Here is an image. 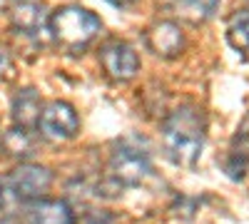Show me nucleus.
Segmentation results:
<instances>
[{
    "instance_id": "f257e3e1",
    "label": "nucleus",
    "mask_w": 249,
    "mask_h": 224,
    "mask_svg": "<svg viewBox=\"0 0 249 224\" xmlns=\"http://www.w3.org/2000/svg\"><path fill=\"white\" fill-rule=\"evenodd\" d=\"M204 112L197 105H179L162 122V147L172 165L192 167L204 147Z\"/></svg>"
},
{
    "instance_id": "f03ea898",
    "label": "nucleus",
    "mask_w": 249,
    "mask_h": 224,
    "mask_svg": "<svg viewBox=\"0 0 249 224\" xmlns=\"http://www.w3.org/2000/svg\"><path fill=\"white\" fill-rule=\"evenodd\" d=\"M102 33V20L80 5H62L50 13V37L68 52H82Z\"/></svg>"
},
{
    "instance_id": "7ed1b4c3",
    "label": "nucleus",
    "mask_w": 249,
    "mask_h": 224,
    "mask_svg": "<svg viewBox=\"0 0 249 224\" xmlns=\"http://www.w3.org/2000/svg\"><path fill=\"white\" fill-rule=\"evenodd\" d=\"M107 172L120 187H137L150 177L152 165L144 150H140L137 145H130V142H120L110 155Z\"/></svg>"
},
{
    "instance_id": "20e7f679",
    "label": "nucleus",
    "mask_w": 249,
    "mask_h": 224,
    "mask_svg": "<svg viewBox=\"0 0 249 224\" xmlns=\"http://www.w3.org/2000/svg\"><path fill=\"white\" fill-rule=\"evenodd\" d=\"M37 130L50 142H68L80 132V117H77V112L70 103L53 100V103H48L43 107V112H40Z\"/></svg>"
},
{
    "instance_id": "39448f33",
    "label": "nucleus",
    "mask_w": 249,
    "mask_h": 224,
    "mask_svg": "<svg viewBox=\"0 0 249 224\" xmlns=\"http://www.w3.org/2000/svg\"><path fill=\"white\" fill-rule=\"evenodd\" d=\"M50 185H53V172L43 165H20L5 177V190L20 202H33L45 197Z\"/></svg>"
},
{
    "instance_id": "423d86ee",
    "label": "nucleus",
    "mask_w": 249,
    "mask_h": 224,
    "mask_svg": "<svg viewBox=\"0 0 249 224\" xmlns=\"http://www.w3.org/2000/svg\"><path fill=\"white\" fill-rule=\"evenodd\" d=\"M100 63L105 72L117 80V83H127L140 72V55L137 50L124 43V40H110L100 48Z\"/></svg>"
},
{
    "instance_id": "0eeeda50",
    "label": "nucleus",
    "mask_w": 249,
    "mask_h": 224,
    "mask_svg": "<svg viewBox=\"0 0 249 224\" xmlns=\"http://www.w3.org/2000/svg\"><path fill=\"white\" fill-rule=\"evenodd\" d=\"M18 222L20 224H75V214L65 199L40 197V199L25 202Z\"/></svg>"
},
{
    "instance_id": "6e6552de",
    "label": "nucleus",
    "mask_w": 249,
    "mask_h": 224,
    "mask_svg": "<svg viewBox=\"0 0 249 224\" xmlns=\"http://www.w3.org/2000/svg\"><path fill=\"white\" fill-rule=\"evenodd\" d=\"M144 43H147L150 52H155L157 57L175 60L184 50V33H182V28L175 23V20H160V23H155L147 30Z\"/></svg>"
},
{
    "instance_id": "1a4fd4ad",
    "label": "nucleus",
    "mask_w": 249,
    "mask_h": 224,
    "mask_svg": "<svg viewBox=\"0 0 249 224\" xmlns=\"http://www.w3.org/2000/svg\"><path fill=\"white\" fill-rule=\"evenodd\" d=\"M10 25L18 35L25 37H37L45 30L50 33V15L43 3L37 0H20L10 10Z\"/></svg>"
},
{
    "instance_id": "9d476101",
    "label": "nucleus",
    "mask_w": 249,
    "mask_h": 224,
    "mask_svg": "<svg viewBox=\"0 0 249 224\" xmlns=\"http://www.w3.org/2000/svg\"><path fill=\"white\" fill-rule=\"evenodd\" d=\"M10 110H13V122L18 127L35 130L40 122V112H43V103H40V95L33 87H25L15 92Z\"/></svg>"
},
{
    "instance_id": "9b49d317",
    "label": "nucleus",
    "mask_w": 249,
    "mask_h": 224,
    "mask_svg": "<svg viewBox=\"0 0 249 224\" xmlns=\"http://www.w3.org/2000/svg\"><path fill=\"white\" fill-rule=\"evenodd\" d=\"M217 8H219V0H172L170 3V10L190 25L207 23Z\"/></svg>"
},
{
    "instance_id": "f8f14e48",
    "label": "nucleus",
    "mask_w": 249,
    "mask_h": 224,
    "mask_svg": "<svg viewBox=\"0 0 249 224\" xmlns=\"http://www.w3.org/2000/svg\"><path fill=\"white\" fill-rule=\"evenodd\" d=\"M227 43H230L232 50L242 52V55H249V10L242 8V10H234L227 20Z\"/></svg>"
},
{
    "instance_id": "ddd939ff",
    "label": "nucleus",
    "mask_w": 249,
    "mask_h": 224,
    "mask_svg": "<svg viewBox=\"0 0 249 224\" xmlns=\"http://www.w3.org/2000/svg\"><path fill=\"white\" fill-rule=\"evenodd\" d=\"M3 147L10 157H33L35 155V137H33V130H25V127H10L5 135H3Z\"/></svg>"
},
{
    "instance_id": "4468645a",
    "label": "nucleus",
    "mask_w": 249,
    "mask_h": 224,
    "mask_svg": "<svg viewBox=\"0 0 249 224\" xmlns=\"http://www.w3.org/2000/svg\"><path fill=\"white\" fill-rule=\"evenodd\" d=\"M247 167H249V135L242 132L232 142L230 155H227V162H224V170L232 179H242Z\"/></svg>"
},
{
    "instance_id": "2eb2a0df",
    "label": "nucleus",
    "mask_w": 249,
    "mask_h": 224,
    "mask_svg": "<svg viewBox=\"0 0 249 224\" xmlns=\"http://www.w3.org/2000/svg\"><path fill=\"white\" fill-rule=\"evenodd\" d=\"M85 224H117V222H115V217H112L110 212L95 209V212H90V214L85 217Z\"/></svg>"
},
{
    "instance_id": "dca6fc26",
    "label": "nucleus",
    "mask_w": 249,
    "mask_h": 224,
    "mask_svg": "<svg viewBox=\"0 0 249 224\" xmlns=\"http://www.w3.org/2000/svg\"><path fill=\"white\" fill-rule=\"evenodd\" d=\"M5 70H8V52L0 48V75H3Z\"/></svg>"
},
{
    "instance_id": "f3484780",
    "label": "nucleus",
    "mask_w": 249,
    "mask_h": 224,
    "mask_svg": "<svg viewBox=\"0 0 249 224\" xmlns=\"http://www.w3.org/2000/svg\"><path fill=\"white\" fill-rule=\"evenodd\" d=\"M112 5H117V8H127V5H132L135 0H110Z\"/></svg>"
},
{
    "instance_id": "a211bd4d",
    "label": "nucleus",
    "mask_w": 249,
    "mask_h": 224,
    "mask_svg": "<svg viewBox=\"0 0 249 224\" xmlns=\"http://www.w3.org/2000/svg\"><path fill=\"white\" fill-rule=\"evenodd\" d=\"M0 207H3V192H0Z\"/></svg>"
}]
</instances>
